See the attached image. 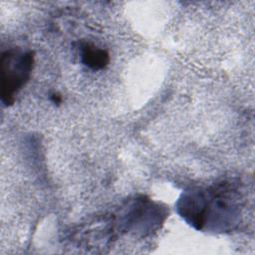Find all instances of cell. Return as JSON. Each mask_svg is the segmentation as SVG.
Returning a JSON list of instances; mask_svg holds the SVG:
<instances>
[{
    "mask_svg": "<svg viewBox=\"0 0 255 255\" xmlns=\"http://www.w3.org/2000/svg\"><path fill=\"white\" fill-rule=\"evenodd\" d=\"M237 197L235 187L229 182H222L208 189L186 191L178 200L177 208L185 221L196 229L218 223L224 230L233 223Z\"/></svg>",
    "mask_w": 255,
    "mask_h": 255,
    "instance_id": "6da1fadb",
    "label": "cell"
},
{
    "mask_svg": "<svg viewBox=\"0 0 255 255\" xmlns=\"http://www.w3.org/2000/svg\"><path fill=\"white\" fill-rule=\"evenodd\" d=\"M34 65V53L20 48L4 51L0 60L1 101L10 106L15 96L29 81Z\"/></svg>",
    "mask_w": 255,
    "mask_h": 255,
    "instance_id": "7a4b0ae2",
    "label": "cell"
},
{
    "mask_svg": "<svg viewBox=\"0 0 255 255\" xmlns=\"http://www.w3.org/2000/svg\"><path fill=\"white\" fill-rule=\"evenodd\" d=\"M81 58L82 62L93 70L104 69L110 61L108 52L92 43H84L81 45Z\"/></svg>",
    "mask_w": 255,
    "mask_h": 255,
    "instance_id": "3957f363",
    "label": "cell"
},
{
    "mask_svg": "<svg viewBox=\"0 0 255 255\" xmlns=\"http://www.w3.org/2000/svg\"><path fill=\"white\" fill-rule=\"evenodd\" d=\"M51 100H52L53 103H55V104H60V103L62 102V97H61L59 94L54 93V94H52V96H51Z\"/></svg>",
    "mask_w": 255,
    "mask_h": 255,
    "instance_id": "277c9868",
    "label": "cell"
}]
</instances>
